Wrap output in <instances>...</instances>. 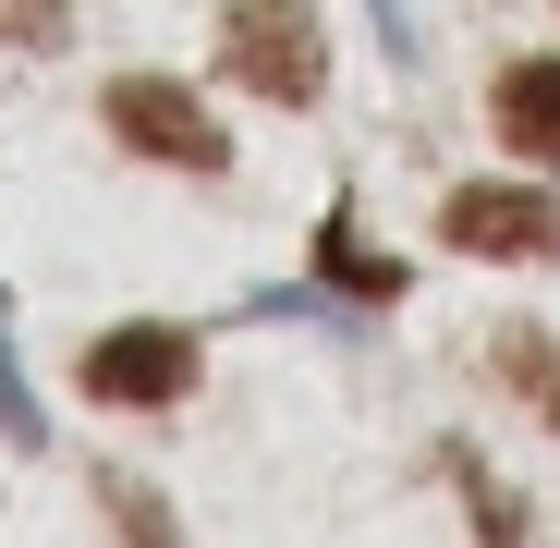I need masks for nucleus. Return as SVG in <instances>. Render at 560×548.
Masks as SVG:
<instances>
[{"label": "nucleus", "mask_w": 560, "mask_h": 548, "mask_svg": "<svg viewBox=\"0 0 560 548\" xmlns=\"http://www.w3.org/2000/svg\"><path fill=\"white\" fill-rule=\"evenodd\" d=\"M220 61H232L244 98L305 110L329 85V25H317V0H232V13H220Z\"/></svg>", "instance_id": "nucleus-1"}, {"label": "nucleus", "mask_w": 560, "mask_h": 548, "mask_svg": "<svg viewBox=\"0 0 560 548\" xmlns=\"http://www.w3.org/2000/svg\"><path fill=\"white\" fill-rule=\"evenodd\" d=\"M85 403H122V415H159L196 390V329H171V317H135V329H98L85 341Z\"/></svg>", "instance_id": "nucleus-2"}, {"label": "nucleus", "mask_w": 560, "mask_h": 548, "mask_svg": "<svg viewBox=\"0 0 560 548\" xmlns=\"http://www.w3.org/2000/svg\"><path fill=\"white\" fill-rule=\"evenodd\" d=\"M98 110H110V135H122L135 159H171V171H232V135L208 123V98H196V85H171V73H122Z\"/></svg>", "instance_id": "nucleus-3"}, {"label": "nucleus", "mask_w": 560, "mask_h": 548, "mask_svg": "<svg viewBox=\"0 0 560 548\" xmlns=\"http://www.w3.org/2000/svg\"><path fill=\"white\" fill-rule=\"evenodd\" d=\"M439 244L451 256H560V208L548 196H524V183H463V196L439 208Z\"/></svg>", "instance_id": "nucleus-4"}, {"label": "nucleus", "mask_w": 560, "mask_h": 548, "mask_svg": "<svg viewBox=\"0 0 560 548\" xmlns=\"http://www.w3.org/2000/svg\"><path fill=\"white\" fill-rule=\"evenodd\" d=\"M488 123H500L524 159H560V49H548V61H512V73L488 85Z\"/></svg>", "instance_id": "nucleus-5"}, {"label": "nucleus", "mask_w": 560, "mask_h": 548, "mask_svg": "<svg viewBox=\"0 0 560 548\" xmlns=\"http://www.w3.org/2000/svg\"><path fill=\"white\" fill-rule=\"evenodd\" d=\"M317 281H329V293H353V305H402L415 268L365 244V232H353V208H329V220H317Z\"/></svg>", "instance_id": "nucleus-6"}, {"label": "nucleus", "mask_w": 560, "mask_h": 548, "mask_svg": "<svg viewBox=\"0 0 560 548\" xmlns=\"http://www.w3.org/2000/svg\"><path fill=\"white\" fill-rule=\"evenodd\" d=\"M488 378H500V390H524V415H536V427H560V341H548L536 317H512V329L488 341Z\"/></svg>", "instance_id": "nucleus-7"}, {"label": "nucleus", "mask_w": 560, "mask_h": 548, "mask_svg": "<svg viewBox=\"0 0 560 548\" xmlns=\"http://www.w3.org/2000/svg\"><path fill=\"white\" fill-rule=\"evenodd\" d=\"M439 464H451V488H463V512H476V548H524V500L476 464V451H439Z\"/></svg>", "instance_id": "nucleus-8"}, {"label": "nucleus", "mask_w": 560, "mask_h": 548, "mask_svg": "<svg viewBox=\"0 0 560 548\" xmlns=\"http://www.w3.org/2000/svg\"><path fill=\"white\" fill-rule=\"evenodd\" d=\"M98 512H110V536H122V548H183V536H171V500H159L147 476H122V464L98 476Z\"/></svg>", "instance_id": "nucleus-9"}, {"label": "nucleus", "mask_w": 560, "mask_h": 548, "mask_svg": "<svg viewBox=\"0 0 560 548\" xmlns=\"http://www.w3.org/2000/svg\"><path fill=\"white\" fill-rule=\"evenodd\" d=\"M73 37V0H0V49H61Z\"/></svg>", "instance_id": "nucleus-10"}, {"label": "nucleus", "mask_w": 560, "mask_h": 548, "mask_svg": "<svg viewBox=\"0 0 560 548\" xmlns=\"http://www.w3.org/2000/svg\"><path fill=\"white\" fill-rule=\"evenodd\" d=\"M0 427H13V451H37V439H49V415H37V390H25L13 341H0Z\"/></svg>", "instance_id": "nucleus-11"}]
</instances>
